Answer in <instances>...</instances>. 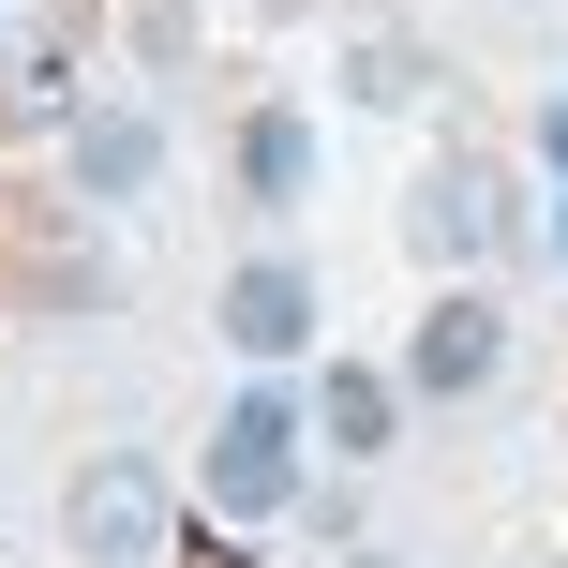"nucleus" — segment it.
<instances>
[{
  "label": "nucleus",
  "mask_w": 568,
  "mask_h": 568,
  "mask_svg": "<svg viewBox=\"0 0 568 568\" xmlns=\"http://www.w3.org/2000/svg\"><path fill=\"white\" fill-rule=\"evenodd\" d=\"M225 344L240 359H300L314 344V270L300 255H240L225 270Z\"/></svg>",
  "instance_id": "obj_6"
},
{
  "label": "nucleus",
  "mask_w": 568,
  "mask_h": 568,
  "mask_svg": "<svg viewBox=\"0 0 568 568\" xmlns=\"http://www.w3.org/2000/svg\"><path fill=\"white\" fill-rule=\"evenodd\" d=\"M240 165H255V195L284 210V195H300V120H255V135H240Z\"/></svg>",
  "instance_id": "obj_9"
},
{
  "label": "nucleus",
  "mask_w": 568,
  "mask_h": 568,
  "mask_svg": "<svg viewBox=\"0 0 568 568\" xmlns=\"http://www.w3.org/2000/svg\"><path fill=\"white\" fill-rule=\"evenodd\" d=\"M300 434H314V404H284V389H240L225 419H210V509L225 524H284L300 509Z\"/></svg>",
  "instance_id": "obj_1"
},
{
  "label": "nucleus",
  "mask_w": 568,
  "mask_h": 568,
  "mask_svg": "<svg viewBox=\"0 0 568 568\" xmlns=\"http://www.w3.org/2000/svg\"><path fill=\"white\" fill-rule=\"evenodd\" d=\"M165 479H150V449H90L75 479H60V539H75V568H150L165 554Z\"/></svg>",
  "instance_id": "obj_2"
},
{
  "label": "nucleus",
  "mask_w": 568,
  "mask_h": 568,
  "mask_svg": "<svg viewBox=\"0 0 568 568\" xmlns=\"http://www.w3.org/2000/svg\"><path fill=\"white\" fill-rule=\"evenodd\" d=\"M554 255H568V210H554Z\"/></svg>",
  "instance_id": "obj_12"
},
{
  "label": "nucleus",
  "mask_w": 568,
  "mask_h": 568,
  "mask_svg": "<svg viewBox=\"0 0 568 568\" xmlns=\"http://www.w3.org/2000/svg\"><path fill=\"white\" fill-rule=\"evenodd\" d=\"M404 225H419V255H434V270H479L494 240H509V180H494L479 150H449V165L419 180V210H404Z\"/></svg>",
  "instance_id": "obj_5"
},
{
  "label": "nucleus",
  "mask_w": 568,
  "mask_h": 568,
  "mask_svg": "<svg viewBox=\"0 0 568 568\" xmlns=\"http://www.w3.org/2000/svg\"><path fill=\"white\" fill-rule=\"evenodd\" d=\"M344 568H404V554H344Z\"/></svg>",
  "instance_id": "obj_11"
},
{
  "label": "nucleus",
  "mask_w": 568,
  "mask_h": 568,
  "mask_svg": "<svg viewBox=\"0 0 568 568\" xmlns=\"http://www.w3.org/2000/svg\"><path fill=\"white\" fill-rule=\"evenodd\" d=\"M389 374H404V404H479L494 374H509V300H494V284H449V300L404 329Z\"/></svg>",
  "instance_id": "obj_3"
},
{
  "label": "nucleus",
  "mask_w": 568,
  "mask_h": 568,
  "mask_svg": "<svg viewBox=\"0 0 568 568\" xmlns=\"http://www.w3.org/2000/svg\"><path fill=\"white\" fill-rule=\"evenodd\" d=\"M344 90H359V105H419V45H404V30H359V45H344Z\"/></svg>",
  "instance_id": "obj_8"
},
{
  "label": "nucleus",
  "mask_w": 568,
  "mask_h": 568,
  "mask_svg": "<svg viewBox=\"0 0 568 568\" xmlns=\"http://www.w3.org/2000/svg\"><path fill=\"white\" fill-rule=\"evenodd\" d=\"M539 150H554V165H568V90H554V105H539Z\"/></svg>",
  "instance_id": "obj_10"
},
{
  "label": "nucleus",
  "mask_w": 568,
  "mask_h": 568,
  "mask_svg": "<svg viewBox=\"0 0 568 568\" xmlns=\"http://www.w3.org/2000/svg\"><path fill=\"white\" fill-rule=\"evenodd\" d=\"M314 434H329L344 464H374V449L404 434V374H374V359H329V374H314Z\"/></svg>",
  "instance_id": "obj_7"
},
{
  "label": "nucleus",
  "mask_w": 568,
  "mask_h": 568,
  "mask_svg": "<svg viewBox=\"0 0 568 568\" xmlns=\"http://www.w3.org/2000/svg\"><path fill=\"white\" fill-rule=\"evenodd\" d=\"M60 165H75V195H90V210H135L150 180H165V120H150L135 90H105V105L60 120Z\"/></svg>",
  "instance_id": "obj_4"
}]
</instances>
